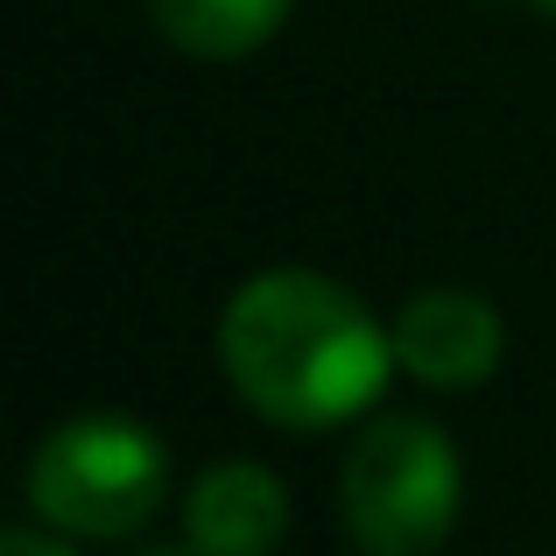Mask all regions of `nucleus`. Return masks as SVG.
I'll return each mask as SVG.
<instances>
[{
    "label": "nucleus",
    "instance_id": "obj_1",
    "mask_svg": "<svg viewBox=\"0 0 556 556\" xmlns=\"http://www.w3.org/2000/svg\"><path fill=\"white\" fill-rule=\"evenodd\" d=\"M218 359L232 388L282 430H331L359 416L388 388L394 339L374 325V311L353 289L325 282L311 268L254 275L226 303Z\"/></svg>",
    "mask_w": 556,
    "mask_h": 556
},
{
    "label": "nucleus",
    "instance_id": "obj_2",
    "mask_svg": "<svg viewBox=\"0 0 556 556\" xmlns=\"http://www.w3.org/2000/svg\"><path fill=\"white\" fill-rule=\"evenodd\" d=\"M458 451L437 422L388 416L345 458V529L367 556H437L458 521Z\"/></svg>",
    "mask_w": 556,
    "mask_h": 556
},
{
    "label": "nucleus",
    "instance_id": "obj_3",
    "mask_svg": "<svg viewBox=\"0 0 556 556\" xmlns=\"http://www.w3.org/2000/svg\"><path fill=\"white\" fill-rule=\"evenodd\" d=\"M169 493V458L141 422L127 416H78L50 430L28 465V501L64 535H135Z\"/></svg>",
    "mask_w": 556,
    "mask_h": 556
},
{
    "label": "nucleus",
    "instance_id": "obj_4",
    "mask_svg": "<svg viewBox=\"0 0 556 556\" xmlns=\"http://www.w3.org/2000/svg\"><path fill=\"white\" fill-rule=\"evenodd\" d=\"M394 359L422 388H479L501 367V317L472 289H422L394 317Z\"/></svg>",
    "mask_w": 556,
    "mask_h": 556
},
{
    "label": "nucleus",
    "instance_id": "obj_5",
    "mask_svg": "<svg viewBox=\"0 0 556 556\" xmlns=\"http://www.w3.org/2000/svg\"><path fill=\"white\" fill-rule=\"evenodd\" d=\"M184 521H190V543L204 556H268L289 529L282 479L261 472V465H212L190 486Z\"/></svg>",
    "mask_w": 556,
    "mask_h": 556
},
{
    "label": "nucleus",
    "instance_id": "obj_6",
    "mask_svg": "<svg viewBox=\"0 0 556 556\" xmlns=\"http://www.w3.org/2000/svg\"><path fill=\"white\" fill-rule=\"evenodd\" d=\"M289 0H155V28L184 56H247L282 28Z\"/></svg>",
    "mask_w": 556,
    "mask_h": 556
},
{
    "label": "nucleus",
    "instance_id": "obj_7",
    "mask_svg": "<svg viewBox=\"0 0 556 556\" xmlns=\"http://www.w3.org/2000/svg\"><path fill=\"white\" fill-rule=\"evenodd\" d=\"M8 556H71V549L42 543V535H8Z\"/></svg>",
    "mask_w": 556,
    "mask_h": 556
},
{
    "label": "nucleus",
    "instance_id": "obj_8",
    "mask_svg": "<svg viewBox=\"0 0 556 556\" xmlns=\"http://www.w3.org/2000/svg\"><path fill=\"white\" fill-rule=\"evenodd\" d=\"M501 8H521V14H556V0H501Z\"/></svg>",
    "mask_w": 556,
    "mask_h": 556
},
{
    "label": "nucleus",
    "instance_id": "obj_9",
    "mask_svg": "<svg viewBox=\"0 0 556 556\" xmlns=\"http://www.w3.org/2000/svg\"><path fill=\"white\" fill-rule=\"evenodd\" d=\"M149 556H204V549H198V543H190V549H149Z\"/></svg>",
    "mask_w": 556,
    "mask_h": 556
}]
</instances>
